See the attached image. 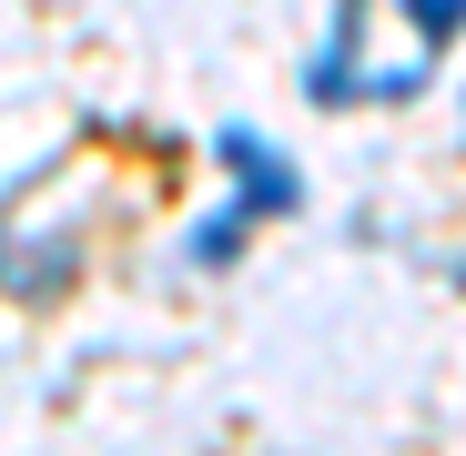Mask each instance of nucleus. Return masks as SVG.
<instances>
[{"mask_svg":"<svg viewBox=\"0 0 466 456\" xmlns=\"http://www.w3.org/2000/svg\"><path fill=\"white\" fill-rule=\"evenodd\" d=\"M213 152H223L233 173H244V213H254V223H264V213H294V203H304V183L274 163V142H264V132H213Z\"/></svg>","mask_w":466,"mask_h":456,"instance_id":"f257e3e1","label":"nucleus"},{"mask_svg":"<svg viewBox=\"0 0 466 456\" xmlns=\"http://www.w3.org/2000/svg\"><path fill=\"white\" fill-rule=\"evenodd\" d=\"M244 234H254V213H244V203H233V213H203L193 264H233V254H244Z\"/></svg>","mask_w":466,"mask_h":456,"instance_id":"f03ea898","label":"nucleus"},{"mask_svg":"<svg viewBox=\"0 0 466 456\" xmlns=\"http://www.w3.org/2000/svg\"><path fill=\"white\" fill-rule=\"evenodd\" d=\"M396 11L416 21V41H426V51H446V41L466 31V0H396Z\"/></svg>","mask_w":466,"mask_h":456,"instance_id":"7ed1b4c3","label":"nucleus"}]
</instances>
